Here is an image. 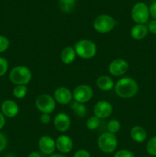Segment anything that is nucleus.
Segmentation results:
<instances>
[{
  "mask_svg": "<svg viewBox=\"0 0 156 157\" xmlns=\"http://www.w3.org/2000/svg\"><path fill=\"white\" fill-rule=\"evenodd\" d=\"M149 14L150 16H151L153 19L156 20V1L153 2L151 4V6H150Z\"/></svg>",
  "mask_w": 156,
  "mask_h": 157,
  "instance_id": "33",
  "label": "nucleus"
},
{
  "mask_svg": "<svg viewBox=\"0 0 156 157\" xmlns=\"http://www.w3.org/2000/svg\"><path fill=\"white\" fill-rule=\"evenodd\" d=\"M93 90L88 84H80L73 90V98L80 104H86L92 99Z\"/></svg>",
  "mask_w": 156,
  "mask_h": 157,
  "instance_id": "8",
  "label": "nucleus"
},
{
  "mask_svg": "<svg viewBox=\"0 0 156 157\" xmlns=\"http://www.w3.org/2000/svg\"><path fill=\"white\" fill-rule=\"evenodd\" d=\"M5 124H6V117L0 113V130L4 127Z\"/></svg>",
  "mask_w": 156,
  "mask_h": 157,
  "instance_id": "34",
  "label": "nucleus"
},
{
  "mask_svg": "<svg viewBox=\"0 0 156 157\" xmlns=\"http://www.w3.org/2000/svg\"><path fill=\"white\" fill-rule=\"evenodd\" d=\"M32 74L26 66H15L9 73V80L15 85H26L31 81Z\"/></svg>",
  "mask_w": 156,
  "mask_h": 157,
  "instance_id": "2",
  "label": "nucleus"
},
{
  "mask_svg": "<svg viewBox=\"0 0 156 157\" xmlns=\"http://www.w3.org/2000/svg\"><path fill=\"white\" fill-rule=\"evenodd\" d=\"M76 55L83 59H91L97 52V48L93 41L89 39H81L74 44Z\"/></svg>",
  "mask_w": 156,
  "mask_h": 157,
  "instance_id": "3",
  "label": "nucleus"
},
{
  "mask_svg": "<svg viewBox=\"0 0 156 157\" xmlns=\"http://www.w3.org/2000/svg\"><path fill=\"white\" fill-rule=\"evenodd\" d=\"M49 157H67L65 156L64 154H62V153H53L52 155L49 156Z\"/></svg>",
  "mask_w": 156,
  "mask_h": 157,
  "instance_id": "36",
  "label": "nucleus"
},
{
  "mask_svg": "<svg viewBox=\"0 0 156 157\" xmlns=\"http://www.w3.org/2000/svg\"><path fill=\"white\" fill-rule=\"evenodd\" d=\"M76 53L74 47L66 46L63 48L61 53V60L64 64H70L74 61L76 58Z\"/></svg>",
  "mask_w": 156,
  "mask_h": 157,
  "instance_id": "17",
  "label": "nucleus"
},
{
  "mask_svg": "<svg viewBox=\"0 0 156 157\" xmlns=\"http://www.w3.org/2000/svg\"><path fill=\"white\" fill-rule=\"evenodd\" d=\"M130 137L133 141L139 144L145 142L147 138V132L142 127L134 126L130 130Z\"/></svg>",
  "mask_w": 156,
  "mask_h": 157,
  "instance_id": "16",
  "label": "nucleus"
},
{
  "mask_svg": "<svg viewBox=\"0 0 156 157\" xmlns=\"http://www.w3.org/2000/svg\"><path fill=\"white\" fill-rule=\"evenodd\" d=\"M121 128V124L119 122V121L116 119H113L110 120V121L107 124V132L109 133H111L113 134L118 133L119 131Z\"/></svg>",
  "mask_w": 156,
  "mask_h": 157,
  "instance_id": "23",
  "label": "nucleus"
},
{
  "mask_svg": "<svg viewBox=\"0 0 156 157\" xmlns=\"http://www.w3.org/2000/svg\"><path fill=\"white\" fill-rule=\"evenodd\" d=\"M40 121H41V124H45V125L49 124L51 121V117L48 113H41V117H40Z\"/></svg>",
  "mask_w": 156,
  "mask_h": 157,
  "instance_id": "31",
  "label": "nucleus"
},
{
  "mask_svg": "<svg viewBox=\"0 0 156 157\" xmlns=\"http://www.w3.org/2000/svg\"><path fill=\"white\" fill-rule=\"evenodd\" d=\"M148 32V27L145 25L136 24L131 29L130 35L135 40H142L147 36Z\"/></svg>",
  "mask_w": 156,
  "mask_h": 157,
  "instance_id": "18",
  "label": "nucleus"
},
{
  "mask_svg": "<svg viewBox=\"0 0 156 157\" xmlns=\"http://www.w3.org/2000/svg\"><path fill=\"white\" fill-rule=\"evenodd\" d=\"M128 63L122 58L114 59L110 63L108 67L110 75L115 77H120L125 75L128 70Z\"/></svg>",
  "mask_w": 156,
  "mask_h": 157,
  "instance_id": "9",
  "label": "nucleus"
},
{
  "mask_svg": "<svg viewBox=\"0 0 156 157\" xmlns=\"http://www.w3.org/2000/svg\"><path fill=\"white\" fill-rule=\"evenodd\" d=\"M149 8L145 3L139 2L133 6L131 10V17L136 24L145 25L149 19Z\"/></svg>",
  "mask_w": 156,
  "mask_h": 157,
  "instance_id": "6",
  "label": "nucleus"
},
{
  "mask_svg": "<svg viewBox=\"0 0 156 157\" xmlns=\"http://www.w3.org/2000/svg\"><path fill=\"white\" fill-rule=\"evenodd\" d=\"M96 86L98 88L103 91H109L114 88V81L107 75H102L96 79Z\"/></svg>",
  "mask_w": 156,
  "mask_h": 157,
  "instance_id": "19",
  "label": "nucleus"
},
{
  "mask_svg": "<svg viewBox=\"0 0 156 157\" xmlns=\"http://www.w3.org/2000/svg\"><path fill=\"white\" fill-rule=\"evenodd\" d=\"M93 29L96 32L101 34L109 33L116 26V21L109 15H99L93 21Z\"/></svg>",
  "mask_w": 156,
  "mask_h": 157,
  "instance_id": "5",
  "label": "nucleus"
},
{
  "mask_svg": "<svg viewBox=\"0 0 156 157\" xmlns=\"http://www.w3.org/2000/svg\"><path fill=\"white\" fill-rule=\"evenodd\" d=\"M55 101L61 105L70 104L73 98V92L66 87H60L55 90L54 93Z\"/></svg>",
  "mask_w": 156,
  "mask_h": 157,
  "instance_id": "11",
  "label": "nucleus"
},
{
  "mask_svg": "<svg viewBox=\"0 0 156 157\" xmlns=\"http://www.w3.org/2000/svg\"><path fill=\"white\" fill-rule=\"evenodd\" d=\"M8 145L7 137L5 134L0 132V153L6 150Z\"/></svg>",
  "mask_w": 156,
  "mask_h": 157,
  "instance_id": "29",
  "label": "nucleus"
},
{
  "mask_svg": "<svg viewBox=\"0 0 156 157\" xmlns=\"http://www.w3.org/2000/svg\"><path fill=\"white\" fill-rule=\"evenodd\" d=\"M113 107L107 101H98L93 107V115L99 119H106L113 113Z\"/></svg>",
  "mask_w": 156,
  "mask_h": 157,
  "instance_id": "10",
  "label": "nucleus"
},
{
  "mask_svg": "<svg viewBox=\"0 0 156 157\" xmlns=\"http://www.w3.org/2000/svg\"><path fill=\"white\" fill-rule=\"evenodd\" d=\"M73 157H91V155H90V153L87 150L80 149V150H78L73 154Z\"/></svg>",
  "mask_w": 156,
  "mask_h": 157,
  "instance_id": "30",
  "label": "nucleus"
},
{
  "mask_svg": "<svg viewBox=\"0 0 156 157\" xmlns=\"http://www.w3.org/2000/svg\"><path fill=\"white\" fill-rule=\"evenodd\" d=\"M35 107L41 113H51L56 107V101L50 94H43L37 97Z\"/></svg>",
  "mask_w": 156,
  "mask_h": 157,
  "instance_id": "7",
  "label": "nucleus"
},
{
  "mask_svg": "<svg viewBox=\"0 0 156 157\" xmlns=\"http://www.w3.org/2000/svg\"><path fill=\"white\" fill-rule=\"evenodd\" d=\"M10 45V41L4 35H0V53L6 52Z\"/></svg>",
  "mask_w": 156,
  "mask_h": 157,
  "instance_id": "26",
  "label": "nucleus"
},
{
  "mask_svg": "<svg viewBox=\"0 0 156 157\" xmlns=\"http://www.w3.org/2000/svg\"><path fill=\"white\" fill-rule=\"evenodd\" d=\"M38 147L41 153L50 156L54 153L56 150L55 140L50 136H42L38 140Z\"/></svg>",
  "mask_w": 156,
  "mask_h": 157,
  "instance_id": "13",
  "label": "nucleus"
},
{
  "mask_svg": "<svg viewBox=\"0 0 156 157\" xmlns=\"http://www.w3.org/2000/svg\"><path fill=\"white\" fill-rule=\"evenodd\" d=\"M114 90L119 98H132L137 94L139 84L133 78L125 77L119 79L115 84Z\"/></svg>",
  "mask_w": 156,
  "mask_h": 157,
  "instance_id": "1",
  "label": "nucleus"
},
{
  "mask_svg": "<svg viewBox=\"0 0 156 157\" xmlns=\"http://www.w3.org/2000/svg\"><path fill=\"white\" fill-rule=\"evenodd\" d=\"M70 107L73 110V113L76 114V116L79 117H84L86 116L87 113V108L84 104H80L76 101H71L70 104Z\"/></svg>",
  "mask_w": 156,
  "mask_h": 157,
  "instance_id": "20",
  "label": "nucleus"
},
{
  "mask_svg": "<svg viewBox=\"0 0 156 157\" xmlns=\"http://www.w3.org/2000/svg\"><path fill=\"white\" fill-rule=\"evenodd\" d=\"M76 0H58V6L63 12L70 13L74 9Z\"/></svg>",
  "mask_w": 156,
  "mask_h": 157,
  "instance_id": "21",
  "label": "nucleus"
},
{
  "mask_svg": "<svg viewBox=\"0 0 156 157\" xmlns=\"http://www.w3.org/2000/svg\"><path fill=\"white\" fill-rule=\"evenodd\" d=\"M142 157H149V156H142Z\"/></svg>",
  "mask_w": 156,
  "mask_h": 157,
  "instance_id": "38",
  "label": "nucleus"
},
{
  "mask_svg": "<svg viewBox=\"0 0 156 157\" xmlns=\"http://www.w3.org/2000/svg\"><path fill=\"white\" fill-rule=\"evenodd\" d=\"M100 124V119L96 117V116H92L87 119L86 122V126L89 130H95L99 127Z\"/></svg>",
  "mask_w": 156,
  "mask_h": 157,
  "instance_id": "24",
  "label": "nucleus"
},
{
  "mask_svg": "<svg viewBox=\"0 0 156 157\" xmlns=\"http://www.w3.org/2000/svg\"><path fill=\"white\" fill-rule=\"evenodd\" d=\"M8 68H9V63L7 59L3 57H0V77L6 75Z\"/></svg>",
  "mask_w": 156,
  "mask_h": 157,
  "instance_id": "27",
  "label": "nucleus"
},
{
  "mask_svg": "<svg viewBox=\"0 0 156 157\" xmlns=\"http://www.w3.org/2000/svg\"><path fill=\"white\" fill-rule=\"evenodd\" d=\"M147 27H148V32L156 35V20L153 19L150 21Z\"/></svg>",
  "mask_w": 156,
  "mask_h": 157,
  "instance_id": "32",
  "label": "nucleus"
},
{
  "mask_svg": "<svg viewBox=\"0 0 156 157\" xmlns=\"http://www.w3.org/2000/svg\"><path fill=\"white\" fill-rule=\"evenodd\" d=\"M146 151L150 156H156V136L150 138L146 144Z\"/></svg>",
  "mask_w": 156,
  "mask_h": 157,
  "instance_id": "25",
  "label": "nucleus"
},
{
  "mask_svg": "<svg viewBox=\"0 0 156 157\" xmlns=\"http://www.w3.org/2000/svg\"><path fill=\"white\" fill-rule=\"evenodd\" d=\"M99 150L105 153H112L115 152L118 146V140L115 134L105 132L99 135L97 140Z\"/></svg>",
  "mask_w": 156,
  "mask_h": 157,
  "instance_id": "4",
  "label": "nucleus"
},
{
  "mask_svg": "<svg viewBox=\"0 0 156 157\" xmlns=\"http://www.w3.org/2000/svg\"><path fill=\"white\" fill-rule=\"evenodd\" d=\"M28 157H41V156L38 152H32V153H29Z\"/></svg>",
  "mask_w": 156,
  "mask_h": 157,
  "instance_id": "35",
  "label": "nucleus"
},
{
  "mask_svg": "<svg viewBox=\"0 0 156 157\" xmlns=\"http://www.w3.org/2000/svg\"><path fill=\"white\" fill-rule=\"evenodd\" d=\"M151 1H153V2H155L156 0H151Z\"/></svg>",
  "mask_w": 156,
  "mask_h": 157,
  "instance_id": "37",
  "label": "nucleus"
},
{
  "mask_svg": "<svg viewBox=\"0 0 156 157\" xmlns=\"http://www.w3.org/2000/svg\"><path fill=\"white\" fill-rule=\"evenodd\" d=\"M114 157H136L134 153L131 152L128 150H125V149H122V150H118L116 153H115Z\"/></svg>",
  "mask_w": 156,
  "mask_h": 157,
  "instance_id": "28",
  "label": "nucleus"
},
{
  "mask_svg": "<svg viewBox=\"0 0 156 157\" xmlns=\"http://www.w3.org/2000/svg\"><path fill=\"white\" fill-rule=\"evenodd\" d=\"M56 149L62 154L70 153L73 148V141L67 135H60L55 140Z\"/></svg>",
  "mask_w": 156,
  "mask_h": 157,
  "instance_id": "12",
  "label": "nucleus"
},
{
  "mask_svg": "<svg viewBox=\"0 0 156 157\" xmlns=\"http://www.w3.org/2000/svg\"><path fill=\"white\" fill-rule=\"evenodd\" d=\"M71 125L70 118L67 113H59L54 117V126L58 131L64 133L70 129Z\"/></svg>",
  "mask_w": 156,
  "mask_h": 157,
  "instance_id": "14",
  "label": "nucleus"
},
{
  "mask_svg": "<svg viewBox=\"0 0 156 157\" xmlns=\"http://www.w3.org/2000/svg\"><path fill=\"white\" fill-rule=\"evenodd\" d=\"M2 113L6 117L13 118L18 115L19 107L15 101L12 100H6L1 104Z\"/></svg>",
  "mask_w": 156,
  "mask_h": 157,
  "instance_id": "15",
  "label": "nucleus"
},
{
  "mask_svg": "<svg viewBox=\"0 0 156 157\" xmlns=\"http://www.w3.org/2000/svg\"><path fill=\"white\" fill-rule=\"evenodd\" d=\"M28 87L26 85H15L14 87L13 94L14 97L17 99H22L27 95Z\"/></svg>",
  "mask_w": 156,
  "mask_h": 157,
  "instance_id": "22",
  "label": "nucleus"
}]
</instances>
